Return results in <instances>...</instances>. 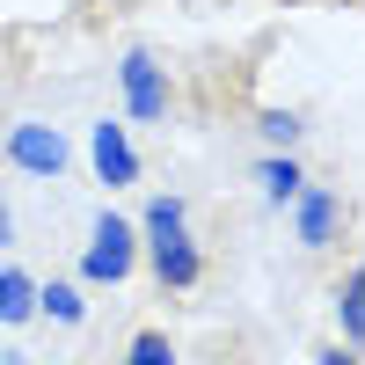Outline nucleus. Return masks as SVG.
Segmentation results:
<instances>
[{
    "label": "nucleus",
    "instance_id": "4468645a",
    "mask_svg": "<svg viewBox=\"0 0 365 365\" xmlns=\"http://www.w3.org/2000/svg\"><path fill=\"white\" fill-rule=\"evenodd\" d=\"M322 365H358V358L351 351H322Z\"/></svg>",
    "mask_w": 365,
    "mask_h": 365
},
{
    "label": "nucleus",
    "instance_id": "f8f14e48",
    "mask_svg": "<svg viewBox=\"0 0 365 365\" xmlns=\"http://www.w3.org/2000/svg\"><path fill=\"white\" fill-rule=\"evenodd\" d=\"M125 365H175V351H168V336H132V351H125Z\"/></svg>",
    "mask_w": 365,
    "mask_h": 365
},
{
    "label": "nucleus",
    "instance_id": "39448f33",
    "mask_svg": "<svg viewBox=\"0 0 365 365\" xmlns=\"http://www.w3.org/2000/svg\"><path fill=\"white\" fill-rule=\"evenodd\" d=\"M96 168H103V182H132L139 175L132 146H125V125H96Z\"/></svg>",
    "mask_w": 365,
    "mask_h": 365
},
{
    "label": "nucleus",
    "instance_id": "ddd939ff",
    "mask_svg": "<svg viewBox=\"0 0 365 365\" xmlns=\"http://www.w3.org/2000/svg\"><path fill=\"white\" fill-rule=\"evenodd\" d=\"M263 132L278 139V146H292V139H299V117H292V110H270V117H263Z\"/></svg>",
    "mask_w": 365,
    "mask_h": 365
},
{
    "label": "nucleus",
    "instance_id": "2eb2a0df",
    "mask_svg": "<svg viewBox=\"0 0 365 365\" xmlns=\"http://www.w3.org/2000/svg\"><path fill=\"white\" fill-rule=\"evenodd\" d=\"M8 241H15V227H8V205H0V249H8Z\"/></svg>",
    "mask_w": 365,
    "mask_h": 365
},
{
    "label": "nucleus",
    "instance_id": "9b49d317",
    "mask_svg": "<svg viewBox=\"0 0 365 365\" xmlns=\"http://www.w3.org/2000/svg\"><path fill=\"white\" fill-rule=\"evenodd\" d=\"M146 241H154V249H161V241H182V205H175V197H154V205H146Z\"/></svg>",
    "mask_w": 365,
    "mask_h": 365
},
{
    "label": "nucleus",
    "instance_id": "6e6552de",
    "mask_svg": "<svg viewBox=\"0 0 365 365\" xmlns=\"http://www.w3.org/2000/svg\"><path fill=\"white\" fill-rule=\"evenodd\" d=\"M336 314H344V336H351V344L365 351V263H358L351 278L336 285Z\"/></svg>",
    "mask_w": 365,
    "mask_h": 365
},
{
    "label": "nucleus",
    "instance_id": "0eeeda50",
    "mask_svg": "<svg viewBox=\"0 0 365 365\" xmlns=\"http://www.w3.org/2000/svg\"><path fill=\"white\" fill-rule=\"evenodd\" d=\"M37 314V278L29 270H0V322H29Z\"/></svg>",
    "mask_w": 365,
    "mask_h": 365
},
{
    "label": "nucleus",
    "instance_id": "1a4fd4ad",
    "mask_svg": "<svg viewBox=\"0 0 365 365\" xmlns=\"http://www.w3.org/2000/svg\"><path fill=\"white\" fill-rule=\"evenodd\" d=\"M256 182H263V197H278V205H292L299 190H307V175H299V161L285 154V161H263L256 168Z\"/></svg>",
    "mask_w": 365,
    "mask_h": 365
},
{
    "label": "nucleus",
    "instance_id": "dca6fc26",
    "mask_svg": "<svg viewBox=\"0 0 365 365\" xmlns=\"http://www.w3.org/2000/svg\"><path fill=\"white\" fill-rule=\"evenodd\" d=\"M0 365H29V358H22V351H0Z\"/></svg>",
    "mask_w": 365,
    "mask_h": 365
},
{
    "label": "nucleus",
    "instance_id": "f257e3e1",
    "mask_svg": "<svg viewBox=\"0 0 365 365\" xmlns=\"http://www.w3.org/2000/svg\"><path fill=\"white\" fill-rule=\"evenodd\" d=\"M132 256H139L132 227L117 220V212H103V220H96V234H88V256H81V270H88L96 285H117V278H132Z\"/></svg>",
    "mask_w": 365,
    "mask_h": 365
},
{
    "label": "nucleus",
    "instance_id": "7ed1b4c3",
    "mask_svg": "<svg viewBox=\"0 0 365 365\" xmlns=\"http://www.w3.org/2000/svg\"><path fill=\"white\" fill-rule=\"evenodd\" d=\"M125 103H132V117H139V125L168 117V88H161V66H154L146 51H132V58H125Z\"/></svg>",
    "mask_w": 365,
    "mask_h": 365
},
{
    "label": "nucleus",
    "instance_id": "f03ea898",
    "mask_svg": "<svg viewBox=\"0 0 365 365\" xmlns=\"http://www.w3.org/2000/svg\"><path fill=\"white\" fill-rule=\"evenodd\" d=\"M8 161L29 168V175H58L66 168V139H58L51 125H15L8 132Z\"/></svg>",
    "mask_w": 365,
    "mask_h": 365
},
{
    "label": "nucleus",
    "instance_id": "9d476101",
    "mask_svg": "<svg viewBox=\"0 0 365 365\" xmlns=\"http://www.w3.org/2000/svg\"><path fill=\"white\" fill-rule=\"evenodd\" d=\"M37 307L58 322V329H73L88 307H81V285H66V278H51V285H37Z\"/></svg>",
    "mask_w": 365,
    "mask_h": 365
},
{
    "label": "nucleus",
    "instance_id": "20e7f679",
    "mask_svg": "<svg viewBox=\"0 0 365 365\" xmlns=\"http://www.w3.org/2000/svg\"><path fill=\"white\" fill-rule=\"evenodd\" d=\"M336 220H344V205L329 190H299V241H307V249H322V241L336 234Z\"/></svg>",
    "mask_w": 365,
    "mask_h": 365
},
{
    "label": "nucleus",
    "instance_id": "423d86ee",
    "mask_svg": "<svg viewBox=\"0 0 365 365\" xmlns=\"http://www.w3.org/2000/svg\"><path fill=\"white\" fill-rule=\"evenodd\" d=\"M154 270H161V285H197V270H205V256L190 249V234H182V241H161V249H154Z\"/></svg>",
    "mask_w": 365,
    "mask_h": 365
}]
</instances>
